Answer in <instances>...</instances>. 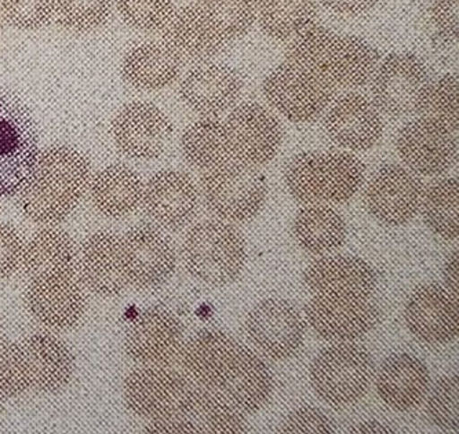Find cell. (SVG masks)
<instances>
[{
	"instance_id": "obj_16",
	"label": "cell",
	"mask_w": 459,
	"mask_h": 434,
	"mask_svg": "<svg viewBox=\"0 0 459 434\" xmlns=\"http://www.w3.org/2000/svg\"><path fill=\"white\" fill-rule=\"evenodd\" d=\"M230 156L248 166H263L278 155L283 140L281 123L256 102H243L232 110L227 122Z\"/></svg>"
},
{
	"instance_id": "obj_3",
	"label": "cell",
	"mask_w": 459,
	"mask_h": 434,
	"mask_svg": "<svg viewBox=\"0 0 459 434\" xmlns=\"http://www.w3.org/2000/svg\"><path fill=\"white\" fill-rule=\"evenodd\" d=\"M287 61L309 69L334 89H356L373 79L379 53L359 36L338 35L328 28L310 25L292 38Z\"/></svg>"
},
{
	"instance_id": "obj_41",
	"label": "cell",
	"mask_w": 459,
	"mask_h": 434,
	"mask_svg": "<svg viewBox=\"0 0 459 434\" xmlns=\"http://www.w3.org/2000/svg\"><path fill=\"white\" fill-rule=\"evenodd\" d=\"M117 12L128 27L143 32L163 30L173 17V0H115Z\"/></svg>"
},
{
	"instance_id": "obj_52",
	"label": "cell",
	"mask_w": 459,
	"mask_h": 434,
	"mask_svg": "<svg viewBox=\"0 0 459 434\" xmlns=\"http://www.w3.org/2000/svg\"><path fill=\"white\" fill-rule=\"evenodd\" d=\"M0 334H2V326H0Z\"/></svg>"
},
{
	"instance_id": "obj_2",
	"label": "cell",
	"mask_w": 459,
	"mask_h": 434,
	"mask_svg": "<svg viewBox=\"0 0 459 434\" xmlns=\"http://www.w3.org/2000/svg\"><path fill=\"white\" fill-rule=\"evenodd\" d=\"M91 166L78 149L54 145L36 158L32 171L17 192L22 214L39 225L64 222L89 189Z\"/></svg>"
},
{
	"instance_id": "obj_42",
	"label": "cell",
	"mask_w": 459,
	"mask_h": 434,
	"mask_svg": "<svg viewBox=\"0 0 459 434\" xmlns=\"http://www.w3.org/2000/svg\"><path fill=\"white\" fill-rule=\"evenodd\" d=\"M420 113L438 120L453 131L458 130V78L447 74L432 82Z\"/></svg>"
},
{
	"instance_id": "obj_7",
	"label": "cell",
	"mask_w": 459,
	"mask_h": 434,
	"mask_svg": "<svg viewBox=\"0 0 459 434\" xmlns=\"http://www.w3.org/2000/svg\"><path fill=\"white\" fill-rule=\"evenodd\" d=\"M202 192L212 214L230 222H247L264 209L268 185L255 167L227 161L204 174Z\"/></svg>"
},
{
	"instance_id": "obj_11",
	"label": "cell",
	"mask_w": 459,
	"mask_h": 434,
	"mask_svg": "<svg viewBox=\"0 0 459 434\" xmlns=\"http://www.w3.org/2000/svg\"><path fill=\"white\" fill-rule=\"evenodd\" d=\"M122 246L128 286L141 291L159 289L176 272V247L159 226H133L122 236Z\"/></svg>"
},
{
	"instance_id": "obj_49",
	"label": "cell",
	"mask_w": 459,
	"mask_h": 434,
	"mask_svg": "<svg viewBox=\"0 0 459 434\" xmlns=\"http://www.w3.org/2000/svg\"><path fill=\"white\" fill-rule=\"evenodd\" d=\"M445 280L451 294L458 298V251L448 259L445 268Z\"/></svg>"
},
{
	"instance_id": "obj_46",
	"label": "cell",
	"mask_w": 459,
	"mask_h": 434,
	"mask_svg": "<svg viewBox=\"0 0 459 434\" xmlns=\"http://www.w3.org/2000/svg\"><path fill=\"white\" fill-rule=\"evenodd\" d=\"M25 241L17 228L0 223V279H6L22 268Z\"/></svg>"
},
{
	"instance_id": "obj_43",
	"label": "cell",
	"mask_w": 459,
	"mask_h": 434,
	"mask_svg": "<svg viewBox=\"0 0 459 434\" xmlns=\"http://www.w3.org/2000/svg\"><path fill=\"white\" fill-rule=\"evenodd\" d=\"M428 413L437 428L458 431V375L440 379L428 400Z\"/></svg>"
},
{
	"instance_id": "obj_17",
	"label": "cell",
	"mask_w": 459,
	"mask_h": 434,
	"mask_svg": "<svg viewBox=\"0 0 459 434\" xmlns=\"http://www.w3.org/2000/svg\"><path fill=\"white\" fill-rule=\"evenodd\" d=\"M143 213L163 230H181L195 220L199 191L194 179L178 169H161L143 185Z\"/></svg>"
},
{
	"instance_id": "obj_5",
	"label": "cell",
	"mask_w": 459,
	"mask_h": 434,
	"mask_svg": "<svg viewBox=\"0 0 459 434\" xmlns=\"http://www.w3.org/2000/svg\"><path fill=\"white\" fill-rule=\"evenodd\" d=\"M186 271L210 286H227L245 268L247 253L243 236L224 221L209 220L189 230L182 244Z\"/></svg>"
},
{
	"instance_id": "obj_50",
	"label": "cell",
	"mask_w": 459,
	"mask_h": 434,
	"mask_svg": "<svg viewBox=\"0 0 459 434\" xmlns=\"http://www.w3.org/2000/svg\"><path fill=\"white\" fill-rule=\"evenodd\" d=\"M348 431L349 433H394V430H392V429L386 428V426L381 425V423L374 422V421L353 426Z\"/></svg>"
},
{
	"instance_id": "obj_45",
	"label": "cell",
	"mask_w": 459,
	"mask_h": 434,
	"mask_svg": "<svg viewBox=\"0 0 459 434\" xmlns=\"http://www.w3.org/2000/svg\"><path fill=\"white\" fill-rule=\"evenodd\" d=\"M281 433H335L337 425L316 407L292 411L281 429Z\"/></svg>"
},
{
	"instance_id": "obj_25",
	"label": "cell",
	"mask_w": 459,
	"mask_h": 434,
	"mask_svg": "<svg viewBox=\"0 0 459 434\" xmlns=\"http://www.w3.org/2000/svg\"><path fill=\"white\" fill-rule=\"evenodd\" d=\"M325 130L341 148L355 152L373 148L384 133V122L376 105L358 94L340 97L325 113Z\"/></svg>"
},
{
	"instance_id": "obj_48",
	"label": "cell",
	"mask_w": 459,
	"mask_h": 434,
	"mask_svg": "<svg viewBox=\"0 0 459 434\" xmlns=\"http://www.w3.org/2000/svg\"><path fill=\"white\" fill-rule=\"evenodd\" d=\"M320 4L335 14L356 17L370 12L378 4V0H320Z\"/></svg>"
},
{
	"instance_id": "obj_27",
	"label": "cell",
	"mask_w": 459,
	"mask_h": 434,
	"mask_svg": "<svg viewBox=\"0 0 459 434\" xmlns=\"http://www.w3.org/2000/svg\"><path fill=\"white\" fill-rule=\"evenodd\" d=\"M163 43L181 61L204 63L221 53L227 40L199 4L182 7L163 28Z\"/></svg>"
},
{
	"instance_id": "obj_1",
	"label": "cell",
	"mask_w": 459,
	"mask_h": 434,
	"mask_svg": "<svg viewBox=\"0 0 459 434\" xmlns=\"http://www.w3.org/2000/svg\"><path fill=\"white\" fill-rule=\"evenodd\" d=\"M186 377L240 415L265 407L274 389L269 367L247 346L220 330H204L182 346Z\"/></svg>"
},
{
	"instance_id": "obj_33",
	"label": "cell",
	"mask_w": 459,
	"mask_h": 434,
	"mask_svg": "<svg viewBox=\"0 0 459 434\" xmlns=\"http://www.w3.org/2000/svg\"><path fill=\"white\" fill-rule=\"evenodd\" d=\"M181 66L182 61L164 43H143L123 58L122 78L141 91H158L178 79Z\"/></svg>"
},
{
	"instance_id": "obj_37",
	"label": "cell",
	"mask_w": 459,
	"mask_h": 434,
	"mask_svg": "<svg viewBox=\"0 0 459 434\" xmlns=\"http://www.w3.org/2000/svg\"><path fill=\"white\" fill-rule=\"evenodd\" d=\"M422 214L435 235L445 240L458 239V179L445 178L424 192Z\"/></svg>"
},
{
	"instance_id": "obj_29",
	"label": "cell",
	"mask_w": 459,
	"mask_h": 434,
	"mask_svg": "<svg viewBox=\"0 0 459 434\" xmlns=\"http://www.w3.org/2000/svg\"><path fill=\"white\" fill-rule=\"evenodd\" d=\"M430 374L427 364L412 353H394L384 361L377 378V392L392 410H414L427 397Z\"/></svg>"
},
{
	"instance_id": "obj_22",
	"label": "cell",
	"mask_w": 459,
	"mask_h": 434,
	"mask_svg": "<svg viewBox=\"0 0 459 434\" xmlns=\"http://www.w3.org/2000/svg\"><path fill=\"white\" fill-rule=\"evenodd\" d=\"M38 155L32 122L22 110L0 104V196L22 189Z\"/></svg>"
},
{
	"instance_id": "obj_14",
	"label": "cell",
	"mask_w": 459,
	"mask_h": 434,
	"mask_svg": "<svg viewBox=\"0 0 459 434\" xmlns=\"http://www.w3.org/2000/svg\"><path fill=\"white\" fill-rule=\"evenodd\" d=\"M251 343L272 360H289L301 351L305 323L289 300L269 298L256 305L246 322Z\"/></svg>"
},
{
	"instance_id": "obj_44",
	"label": "cell",
	"mask_w": 459,
	"mask_h": 434,
	"mask_svg": "<svg viewBox=\"0 0 459 434\" xmlns=\"http://www.w3.org/2000/svg\"><path fill=\"white\" fill-rule=\"evenodd\" d=\"M2 14L12 27L35 30L50 22L56 0H0Z\"/></svg>"
},
{
	"instance_id": "obj_51",
	"label": "cell",
	"mask_w": 459,
	"mask_h": 434,
	"mask_svg": "<svg viewBox=\"0 0 459 434\" xmlns=\"http://www.w3.org/2000/svg\"><path fill=\"white\" fill-rule=\"evenodd\" d=\"M0 30H2V22H0Z\"/></svg>"
},
{
	"instance_id": "obj_12",
	"label": "cell",
	"mask_w": 459,
	"mask_h": 434,
	"mask_svg": "<svg viewBox=\"0 0 459 434\" xmlns=\"http://www.w3.org/2000/svg\"><path fill=\"white\" fill-rule=\"evenodd\" d=\"M112 140L126 158L152 161L163 155L173 135L168 115L152 102L125 105L112 120Z\"/></svg>"
},
{
	"instance_id": "obj_24",
	"label": "cell",
	"mask_w": 459,
	"mask_h": 434,
	"mask_svg": "<svg viewBox=\"0 0 459 434\" xmlns=\"http://www.w3.org/2000/svg\"><path fill=\"white\" fill-rule=\"evenodd\" d=\"M242 74L227 64H202L182 78V102L202 117H212L230 110L243 91Z\"/></svg>"
},
{
	"instance_id": "obj_15",
	"label": "cell",
	"mask_w": 459,
	"mask_h": 434,
	"mask_svg": "<svg viewBox=\"0 0 459 434\" xmlns=\"http://www.w3.org/2000/svg\"><path fill=\"white\" fill-rule=\"evenodd\" d=\"M184 326L163 307L143 309L125 334L127 356L141 366H166L181 353Z\"/></svg>"
},
{
	"instance_id": "obj_21",
	"label": "cell",
	"mask_w": 459,
	"mask_h": 434,
	"mask_svg": "<svg viewBox=\"0 0 459 434\" xmlns=\"http://www.w3.org/2000/svg\"><path fill=\"white\" fill-rule=\"evenodd\" d=\"M75 274L82 286L100 297H115L128 286L122 236L99 230L84 239L76 256Z\"/></svg>"
},
{
	"instance_id": "obj_32",
	"label": "cell",
	"mask_w": 459,
	"mask_h": 434,
	"mask_svg": "<svg viewBox=\"0 0 459 434\" xmlns=\"http://www.w3.org/2000/svg\"><path fill=\"white\" fill-rule=\"evenodd\" d=\"M78 247L68 232L46 226L25 243L22 268L30 280L75 273Z\"/></svg>"
},
{
	"instance_id": "obj_34",
	"label": "cell",
	"mask_w": 459,
	"mask_h": 434,
	"mask_svg": "<svg viewBox=\"0 0 459 434\" xmlns=\"http://www.w3.org/2000/svg\"><path fill=\"white\" fill-rule=\"evenodd\" d=\"M294 235L299 246L315 256L332 253L346 240V223L332 207L309 204L297 215Z\"/></svg>"
},
{
	"instance_id": "obj_23",
	"label": "cell",
	"mask_w": 459,
	"mask_h": 434,
	"mask_svg": "<svg viewBox=\"0 0 459 434\" xmlns=\"http://www.w3.org/2000/svg\"><path fill=\"white\" fill-rule=\"evenodd\" d=\"M410 333L427 345H447L458 336V298L438 284L418 287L406 305Z\"/></svg>"
},
{
	"instance_id": "obj_35",
	"label": "cell",
	"mask_w": 459,
	"mask_h": 434,
	"mask_svg": "<svg viewBox=\"0 0 459 434\" xmlns=\"http://www.w3.org/2000/svg\"><path fill=\"white\" fill-rule=\"evenodd\" d=\"M256 15L265 35L284 42L314 25L317 0H256Z\"/></svg>"
},
{
	"instance_id": "obj_4",
	"label": "cell",
	"mask_w": 459,
	"mask_h": 434,
	"mask_svg": "<svg viewBox=\"0 0 459 434\" xmlns=\"http://www.w3.org/2000/svg\"><path fill=\"white\" fill-rule=\"evenodd\" d=\"M366 176L360 159L348 152H304L290 161L287 189L301 204H342L355 196Z\"/></svg>"
},
{
	"instance_id": "obj_9",
	"label": "cell",
	"mask_w": 459,
	"mask_h": 434,
	"mask_svg": "<svg viewBox=\"0 0 459 434\" xmlns=\"http://www.w3.org/2000/svg\"><path fill=\"white\" fill-rule=\"evenodd\" d=\"M334 94V87L291 61L274 68L264 82V96L269 104L294 123L319 119Z\"/></svg>"
},
{
	"instance_id": "obj_47",
	"label": "cell",
	"mask_w": 459,
	"mask_h": 434,
	"mask_svg": "<svg viewBox=\"0 0 459 434\" xmlns=\"http://www.w3.org/2000/svg\"><path fill=\"white\" fill-rule=\"evenodd\" d=\"M432 20L443 40L448 43L458 40V0H435Z\"/></svg>"
},
{
	"instance_id": "obj_39",
	"label": "cell",
	"mask_w": 459,
	"mask_h": 434,
	"mask_svg": "<svg viewBox=\"0 0 459 434\" xmlns=\"http://www.w3.org/2000/svg\"><path fill=\"white\" fill-rule=\"evenodd\" d=\"M58 24L74 32H90L107 24L112 0H56Z\"/></svg>"
},
{
	"instance_id": "obj_19",
	"label": "cell",
	"mask_w": 459,
	"mask_h": 434,
	"mask_svg": "<svg viewBox=\"0 0 459 434\" xmlns=\"http://www.w3.org/2000/svg\"><path fill=\"white\" fill-rule=\"evenodd\" d=\"M305 312L310 327L332 343L356 341L370 333L379 320L378 307L370 298L316 295Z\"/></svg>"
},
{
	"instance_id": "obj_28",
	"label": "cell",
	"mask_w": 459,
	"mask_h": 434,
	"mask_svg": "<svg viewBox=\"0 0 459 434\" xmlns=\"http://www.w3.org/2000/svg\"><path fill=\"white\" fill-rule=\"evenodd\" d=\"M305 282L316 295L370 298L376 291L377 274L359 256H325L307 266Z\"/></svg>"
},
{
	"instance_id": "obj_8",
	"label": "cell",
	"mask_w": 459,
	"mask_h": 434,
	"mask_svg": "<svg viewBox=\"0 0 459 434\" xmlns=\"http://www.w3.org/2000/svg\"><path fill=\"white\" fill-rule=\"evenodd\" d=\"M373 104L392 117L417 115L429 90V71L412 53L389 54L374 74Z\"/></svg>"
},
{
	"instance_id": "obj_6",
	"label": "cell",
	"mask_w": 459,
	"mask_h": 434,
	"mask_svg": "<svg viewBox=\"0 0 459 434\" xmlns=\"http://www.w3.org/2000/svg\"><path fill=\"white\" fill-rule=\"evenodd\" d=\"M374 377L370 352L358 343L325 349L310 369V384L333 407H349L363 399Z\"/></svg>"
},
{
	"instance_id": "obj_10",
	"label": "cell",
	"mask_w": 459,
	"mask_h": 434,
	"mask_svg": "<svg viewBox=\"0 0 459 434\" xmlns=\"http://www.w3.org/2000/svg\"><path fill=\"white\" fill-rule=\"evenodd\" d=\"M194 382L164 366H143L127 375L123 399L137 417L158 421L176 417L186 408Z\"/></svg>"
},
{
	"instance_id": "obj_31",
	"label": "cell",
	"mask_w": 459,
	"mask_h": 434,
	"mask_svg": "<svg viewBox=\"0 0 459 434\" xmlns=\"http://www.w3.org/2000/svg\"><path fill=\"white\" fill-rule=\"evenodd\" d=\"M87 191L100 214L120 220L132 215L140 207L143 182L132 167L112 164L91 177Z\"/></svg>"
},
{
	"instance_id": "obj_36",
	"label": "cell",
	"mask_w": 459,
	"mask_h": 434,
	"mask_svg": "<svg viewBox=\"0 0 459 434\" xmlns=\"http://www.w3.org/2000/svg\"><path fill=\"white\" fill-rule=\"evenodd\" d=\"M182 153L197 169H212L230 159L227 127L221 120L206 119L189 126L181 138Z\"/></svg>"
},
{
	"instance_id": "obj_13",
	"label": "cell",
	"mask_w": 459,
	"mask_h": 434,
	"mask_svg": "<svg viewBox=\"0 0 459 434\" xmlns=\"http://www.w3.org/2000/svg\"><path fill=\"white\" fill-rule=\"evenodd\" d=\"M424 192V185L411 171L397 164H386L377 169L367 184L364 203L378 222L406 225L420 213Z\"/></svg>"
},
{
	"instance_id": "obj_38",
	"label": "cell",
	"mask_w": 459,
	"mask_h": 434,
	"mask_svg": "<svg viewBox=\"0 0 459 434\" xmlns=\"http://www.w3.org/2000/svg\"><path fill=\"white\" fill-rule=\"evenodd\" d=\"M199 6L227 42L245 36L255 22L256 0H200Z\"/></svg>"
},
{
	"instance_id": "obj_20",
	"label": "cell",
	"mask_w": 459,
	"mask_h": 434,
	"mask_svg": "<svg viewBox=\"0 0 459 434\" xmlns=\"http://www.w3.org/2000/svg\"><path fill=\"white\" fill-rule=\"evenodd\" d=\"M396 146L402 161L420 176L445 174L456 158L453 130L427 117L407 123L400 130Z\"/></svg>"
},
{
	"instance_id": "obj_30",
	"label": "cell",
	"mask_w": 459,
	"mask_h": 434,
	"mask_svg": "<svg viewBox=\"0 0 459 434\" xmlns=\"http://www.w3.org/2000/svg\"><path fill=\"white\" fill-rule=\"evenodd\" d=\"M30 367V386L39 392L64 389L75 372V359L63 339L50 333H36L22 343Z\"/></svg>"
},
{
	"instance_id": "obj_40",
	"label": "cell",
	"mask_w": 459,
	"mask_h": 434,
	"mask_svg": "<svg viewBox=\"0 0 459 434\" xmlns=\"http://www.w3.org/2000/svg\"><path fill=\"white\" fill-rule=\"evenodd\" d=\"M30 387V367L22 343H0V400L17 399Z\"/></svg>"
},
{
	"instance_id": "obj_18",
	"label": "cell",
	"mask_w": 459,
	"mask_h": 434,
	"mask_svg": "<svg viewBox=\"0 0 459 434\" xmlns=\"http://www.w3.org/2000/svg\"><path fill=\"white\" fill-rule=\"evenodd\" d=\"M25 302L36 322L56 331L75 327L87 308L86 291L75 273L33 279Z\"/></svg>"
},
{
	"instance_id": "obj_26",
	"label": "cell",
	"mask_w": 459,
	"mask_h": 434,
	"mask_svg": "<svg viewBox=\"0 0 459 434\" xmlns=\"http://www.w3.org/2000/svg\"><path fill=\"white\" fill-rule=\"evenodd\" d=\"M146 433H247L243 415L204 387L194 385L186 408L177 417L151 421Z\"/></svg>"
}]
</instances>
